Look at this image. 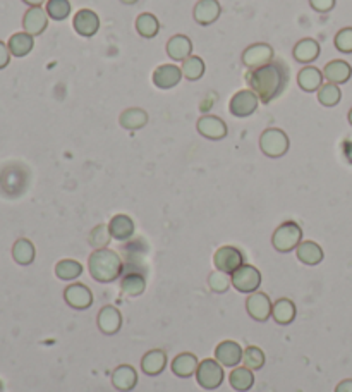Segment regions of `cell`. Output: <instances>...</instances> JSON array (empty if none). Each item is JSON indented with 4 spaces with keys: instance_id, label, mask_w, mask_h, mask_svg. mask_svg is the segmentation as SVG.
<instances>
[{
    "instance_id": "d590c367",
    "label": "cell",
    "mask_w": 352,
    "mask_h": 392,
    "mask_svg": "<svg viewBox=\"0 0 352 392\" xmlns=\"http://www.w3.org/2000/svg\"><path fill=\"white\" fill-rule=\"evenodd\" d=\"M205 69H207V65H205L203 58L198 56L188 57L181 65L182 76H184L186 79H189V81H198L200 78H203Z\"/></svg>"
},
{
    "instance_id": "484cf974",
    "label": "cell",
    "mask_w": 352,
    "mask_h": 392,
    "mask_svg": "<svg viewBox=\"0 0 352 392\" xmlns=\"http://www.w3.org/2000/svg\"><path fill=\"white\" fill-rule=\"evenodd\" d=\"M7 47L10 50V56L14 57H26L28 54H31L33 47H35V36L28 35L26 31L14 33L7 42Z\"/></svg>"
},
{
    "instance_id": "8d00e7d4",
    "label": "cell",
    "mask_w": 352,
    "mask_h": 392,
    "mask_svg": "<svg viewBox=\"0 0 352 392\" xmlns=\"http://www.w3.org/2000/svg\"><path fill=\"white\" fill-rule=\"evenodd\" d=\"M340 98H342V91H340L339 84L325 83L323 86L318 90V102H320L323 107H335L340 102Z\"/></svg>"
},
{
    "instance_id": "d4e9b609",
    "label": "cell",
    "mask_w": 352,
    "mask_h": 392,
    "mask_svg": "<svg viewBox=\"0 0 352 392\" xmlns=\"http://www.w3.org/2000/svg\"><path fill=\"white\" fill-rule=\"evenodd\" d=\"M165 366H167V354L162 350L148 351L141 360V370L150 377L160 375Z\"/></svg>"
},
{
    "instance_id": "ffe728a7",
    "label": "cell",
    "mask_w": 352,
    "mask_h": 392,
    "mask_svg": "<svg viewBox=\"0 0 352 392\" xmlns=\"http://www.w3.org/2000/svg\"><path fill=\"white\" fill-rule=\"evenodd\" d=\"M138 384V372L131 365H120L112 372V386L120 392L133 391Z\"/></svg>"
},
{
    "instance_id": "4316f807",
    "label": "cell",
    "mask_w": 352,
    "mask_h": 392,
    "mask_svg": "<svg viewBox=\"0 0 352 392\" xmlns=\"http://www.w3.org/2000/svg\"><path fill=\"white\" fill-rule=\"evenodd\" d=\"M198 365H200V361H198V358L194 354L181 353L174 358L170 366L174 375L181 377V379H189V377H193L196 373Z\"/></svg>"
},
{
    "instance_id": "277c9868",
    "label": "cell",
    "mask_w": 352,
    "mask_h": 392,
    "mask_svg": "<svg viewBox=\"0 0 352 392\" xmlns=\"http://www.w3.org/2000/svg\"><path fill=\"white\" fill-rule=\"evenodd\" d=\"M289 146H291V141H289L287 133L278 127H269L259 136V148L270 159L284 157L289 152Z\"/></svg>"
},
{
    "instance_id": "f1b7e54d",
    "label": "cell",
    "mask_w": 352,
    "mask_h": 392,
    "mask_svg": "<svg viewBox=\"0 0 352 392\" xmlns=\"http://www.w3.org/2000/svg\"><path fill=\"white\" fill-rule=\"evenodd\" d=\"M296 305L287 298H280L273 303L271 306V317L277 324L280 325H291L296 318Z\"/></svg>"
},
{
    "instance_id": "2e32d148",
    "label": "cell",
    "mask_w": 352,
    "mask_h": 392,
    "mask_svg": "<svg viewBox=\"0 0 352 392\" xmlns=\"http://www.w3.org/2000/svg\"><path fill=\"white\" fill-rule=\"evenodd\" d=\"M244 350L236 343V340H223L215 347V358L220 365L223 366H237L243 361Z\"/></svg>"
},
{
    "instance_id": "4dcf8cb0",
    "label": "cell",
    "mask_w": 352,
    "mask_h": 392,
    "mask_svg": "<svg viewBox=\"0 0 352 392\" xmlns=\"http://www.w3.org/2000/svg\"><path fill=\"white\" fill-rule=\"evenodd\" d=\"M296 251H298L299 262H303L304 265H310V267L321 263V260H323L325 256L320 244L314 243V241H303V243L296 248Z\"/></svg>"
},
{
    "instance_id": "7402d4cb",
    "label": "cell",
    "mask_w": 352,
    "mask_h": 392,
    "mask_svg": "<svg viewBox=\"0 0 352 392\" xmlns=\"http://www.w3.org/2000/svg\"><path fill=\"white\" fill-rule=\"evenodd\" d=\"M193 54V42H191L189 36L186 35H174L167 42V56L172 61L184 62L186 58L191 57Z\"/></svg>"
},
{
    "instance_id": "1f68e13d",
    "label": "cell",
    "mask_w": 352,
    "mask_h": 392,
    "mask_svg": "<svg viewBox=\"0 0 352 392\" xmlns=\"http://www.w3.org/2000/svg\"><path fill=\"white\" fill-rule=\"evenodd\" d=\"M35 256H36V250H35V244L31 241L26 240V237H21L14 243L13 246V258L14 262L19 263V265L26 267L31 265L35 262Z\"/></svg>"
},
{
    "instance_id": "e575fe53",
    "label": "cell",
    "mask_w": 352,
    "mask_h": 392,
    "mask_svg": "<svg viewBox=\"0 0 352 392\" xmlns=\"http://www.w3.org/2000/svg\"><path fill=\"white\" fill-rule=\"evenodd\" d=\"M83 265L76 260H61L55 265V276L61 281H76L83 274Z\"/></svg>"
},
{
    "instance_id": "7c38bea8",
    "label": "cell",
    "mask_w": 352,
    "mask_h": 392,
    "mask_svg": "<svg viewBox=\"0 0 352 392\" xmlns=\"http://www.w3.org/2000/svg\"><path fill=\"white\" fill-rule=\"evenodd\" d=\"M72 26H74L76 33L84 38H91L98 33L100 29V17L95 10L91 9H81L76 13L74 19H72Z\"/></svg>"
},
{
    "instance_id": "f6af8a7d",
    "label": "cell",
    "mask_w": 352,
    "mask_h": 392,
    "mask_svg": "<svg viewBox=\"0 0 352 392\" xmlns=\"http://www.w3.org/2000/svg\"><path fill=\"white\" fill-rule=\"evenodd\" d=\"M335 392H352V379L342 380V382L335 387Z\"/></svg>"
},
{
    "instance_id": "f546056e",
    "label": "cell",
    "mask_w": 352,
    "mask_h": 392,
    "mask_svg": "<svg viewBox=\"0 0 352 392\" xmlns=\"http://www.w3.org/2000/svg\"><path fill=\"white\" fill-rule=\"evenodd\" d=\"M119 123L120 126L127 131L141 130V127H145L146 124H148V113L139 107L126 109V111L120 113Z\"/></svg>"
},
{
    "instance_id": "b9f144b4",
    "label": "cell",
    "mask_w": 352,
    "mask_h": 392,
    "mask_svg": "<svg viewBox=\"0 0 352 392\" xmlns=\"http://www.w3.org/2000/svg\"><path fill=\"white\" fill-rule=\"evenodd\" d=\"M335 49L342 54H352V28L340 29L335 35Z\"/></svg>"
},
{
    "instance_id": "f35d334b",
    "label": "cell",
    "mask_w": 352,
    "mask_h": 392,
    "mask_svg": "<svg viewBox=\"0 0 352 392\" xmlns=\"http://www.w3.org/2000/svg\"><path fill=\"white\" fill-rule=\"evenodd\" d=\"M244 366L249 370H262L265 366V353L259 347L249 346L243 353Z\"/></svg>"
},
{
    "instance_id": "cb8c5ba5",
    "label": "cell",
    "mask_w": 352,
    "mask_h": 392,
    "mask_svg": "<svg viewBox=\"0 0 352 392\" xmlns=\"http://www.w3.org/2000/svg\"><path fill=\"white\" fill-rule=\"evenodd\" d=\"M320 43L313 38H304L301 42L296 43L294 47V58L301 64H311V62L317 61L320 57Z\"/></svg>"
},
{
    "instance_id": "681fc988",
    "label": "cell",
    "mask_w": 352,
    "mask_h": 392,
    "mask_svg": "<svg viewBox=\"0 0 352 392\" xmlns=\"http://www.w3.org/2000/svg\"><path fill=\"white\" fill-rule=\"evenodd\" d=\"M2 391H3V384L0 382V392H2Z\"/></svg>"
},
{
    "instance_id": "bcb514c9",
    "label": "cell",
    "mask_w": 352,
    "mask_h": 392,
    "mask_svg": "<svg viewBox=\"0 0 352 392\" xmlns=\"http://www.w3.org/2000/svg\"><path fill=\"white\" fill-rule=\"evenodd\" d=\"M24 3H28L29 7H42V3H45L47 0H23Z\"/></svg>"
},
{
    "instance_id": "ac0fdd59",
    "label": "cell",
    "mask_w": 352,
    "mask_h": 392,
    "mask_svg": "<svg viewBox=\"0 0 352 392\" xmlns=\"http://www.w3.org/2000/svg\"><path fill=\"white\" fill-rule=\"evenodd\" d=\"M182 79L181 68L174 64H162L155 69L153 72V83L160 90H170V88L177 86Z\"/></svg>"
},
{
    "instance_id": "5b68a950",
    "label": "cell",
    "mask_w": 352,
    "mask_h": 392,
    "mask_svg": "<svg viewBox=\"0 0 352 392\" xmlns=\"http://www.w3.org/2000/svg\"><path fill=\"white\" fill-rule=\"evenodd\" d=\"M196 380L203 389L215 391L222 386L223 382V368L217 360H203L198 365Z\"/></svg>"
},
{
    "instance_id": "4fadbf2b",
    "label": "cell",
    "mask_w": 352,
    "mask_h": 392,
    "mask_svg": "<svg viewBox=\"0 0 352 392\" xmlns=\"http://www.w3.org/2000/svg\"><path fill=\"white\" fill-rule=\"evenodd\" d=\"M198 133L201 134V136L208 138V140H223V138L227 136V133H229V130H227V124L223 123L222 119L217 116H203L198 119Z\"/></svg>"
},
{
    "instance_id": "9c48e42d",
    "label": "cell",
    "mask_w": 352,
    "mask_h": 392,
    "mask_svg": "<svg viewBox=\"0 0 352 392\" xmlns=\"http://www.w3.org/2000/svg\"><path fill=\"white\" fill-rule=\"evenodd\" d=\"M64 299L72 310H88L93 305V292L88 285L74 282L64 289Z\"/></svg>"
},
{
    "instance_id": "ba28073f",
    "label": "cell",
    "mask_w": 352,
    "mask_h": 392,
    "mask_svg": "<svg viewBox=\"0 0 352 392\" xmlns=\"http://www.w3.org/2000/svg\"><path fill=\"white\" fill-rule=\"evenodd\" d=\"M259 105V98L258 95L255 93L253 90H241L230 98L229 102V111L234 117H249L256 112Z\"/></svg>"
},
{
    "instance_id": "e0dca14e",
    "label": "cell",
    "mask_w": 352,
    "mask_h": 392,
    "mask_svg": "<svg viewBox=\"0 0 352 392\" xmlns=\"http://www.w3.org/2000/svg\"><path fill=\"white\" fill-rule=\"evenodd\" d=\"M49 26V14L42 7H29L23 17V28L28 35L38 36Z\"/></svg>"
},
{
    "instance_id": "5bb4252c",
    "label": "cell",
    "mask_w": 352,
    "mask_h": 392,
    "mask_svg": "<svg viewBox=\"0 0 352 392\" xmlns=\"http://www.w3.org/2000/svg\"><path fill=\"white\" fill-rule=\"evenodd\" d=\"M222 14L218 0H200L193 9V17L200 26H210Z\"/></svg>"
},
{
    "instance_id": "3957f363",
    "label": "cell",
    "mask_w": 352,
    "mask_h": 392,
    "mask_svg": "<svg viewBox=\"0 0 352 392\" xmlns=\"http://www.w3.org/2000/svg\"><path fill=\"white\" fill-rule=\"evenodd\" d=\"M303 243V229L298 222L287 221L280 224L275 229L273 236H271V244L277 251L289 253L299 246Z\"/></svg>"
},
{
    "instance_id": "d6986e66",
    "label": "cell",
    "mask_w": 352,
    "mask_h": 392,
    "mask_svg": "<svg viewBox=\"0 0 352 392\" xmlns=\"http://www.w3.org/2000/svg\"><path fill=\"white\" fill-rule=\"evenodd\" d=\"M97 324L105 336H113L122 327V315L115 306H104L98 313Z\"/></svg>"
},
{
    "instance_id": "7dc6e473",
    "label": "cell",
    "mask_w": 352,
    "mask_h": 392,
    "mask_svg": "<svg viewBox=\"0 0 352 392\" xmlns=\"http://www.w3.org/2000/svg\"><path fill=\"white\" fill-rule=\"evenodd\" d=\"M122 3H126V6H133V3L138 2V0H120Z\"/></svg>"
},
{
    "instance_id": "30bf717a",
    "label": "cell",
    "mask_w": 352,
    "mask_h": 392,
    "mask_svg": "<svg viewBox=\"0 0 352 392\" xmlns=\"http://www.w3.org/2000/svg\"><path fill=\"white\" fill-rule=\"evenodd\" d=\"M273 47L269 43H255V45H249L243 52V64L249 71L263 68V65L273 61Z\"/></svg>"
},
{
    "instance_id": "7a4b0ae2",
    "label": "cell",
    "mask_w": 352,
    "mask_h": 392,
    "mask_svg": "<svg viewBox=\"0 0 352 392\" xmlns=\"http://www.w3.org/2000/svg\"><path fill=\"white\" fill-rule=\"evenodd\" d=\"M88 269L91 277L102 284H109L119 279L124 272V262L117 251L109 248L95 250L88 258Z\"/></svg>"
},
{
    "instance_id": "52a82bcc",
    "label": "cell",
    "mask_w": 352,
    "mask_h": 392,
    "mask_svg": "<svg viewBox=\"0 0 352 392\" xmlns=\"http://www.w3.org/2000/svg\"><path fill=\"white\" fill-rule=\"evenodd\" d=\"M214 265L220 272L230 274V276H232L239 267L244 265L243 251L237 250L236 246L218 248L214 255Z\"/></svg>"
},
{
    "instance_id": "9a60e30c",
    "label": "cell",
    "mask_w": 352,
    "mask_h": 392,
    "mask_svg": "<svg viewBox=\"0 0 352 392\" xmlns=\"http://www.w3.org/2000/svg\"><path fill=\"white\" fill-rule=\"evenodd\" d=\"M109 230L112 240L120 241V243H126L131 237L134 236L136 226L134 221L126 214H117L110 219L109 222Z\"/></svg>"
},
{
    "instance_id": "603a6c76",
    "label": "cell",
    "mask_w": 352,
    "mask_h": 392,
    "mask_svg": "<svg viewBox=\"0 0 352 392\" xmlns=\"http://www.w3.org/2000/svg\"><path fill=\"white\" fill-rule=\"evenodd\" d=\"M298 84L301 90L307 91V93L318 91L323 86V71H320L314 65H306V68H303L299 71Z\"/></svg>"
},
{
    "instance_id": "8992f818",
    "label": "cell",
    "mask_w": 352,
    "mask_h": 392,
    "mask_svg": "<svg viewBox=\"0 0 352 392\" xmlns=\"http://www.w3.org/2000/svg\"><path fill=\"white\" fill-rule=\"evenodd\" d=\"M230 282H232V285L239 292L251 295V292H256V289L262 285V274H259V270L256 269V267L244 263L243 267H239V269L232 274Z\"/></svg>"
},
{
    "instance_id": "74e56055",
    "label": "cell",
    "mask_w": 352,
    "mask_h": 392,
    "mask_svg": "<svg viewBox=\"0 0 352 392\" xmlns=\"http://www.w3.org/2000/svg\"><path fill=\"white\" fill-rule=\"evenodd\" d=\"M45 10L50 19L64 21L71 14V2L69 0H47Z\"/></svg>"
},
{
    "instance_id": "7bdbcfd3",
    "label": "cell",
    "mask_w": 352,
    "mask_h": 392,
    "mask_svg": "<svg viewBox=\"0 0 352 392\" xmlns=\"http://www.w3.org/2000/svg\"><path fill=\"white\" fill-rule=\"evenodd\" d=\"M311 9H314L317 13L326 14L335 7V0H310Z\"/></svg>"
},
{
    "instance_id": "836d02e7",
    "label": "cell",
    "mask_w": 352,
    "mask_h": 392,
    "mask_svg": "<svg viewBox=\"0 0 352 392\" xmlns=\"http://www.w3.org/2000/svg\"><path fill=\"white\" fill-rule=\"evenodd\" d=\"M229 382L232 386V389L237 392H248L255 386V375H253V370L246 368V366H237L230 372Z\"/></svg>"
},
{
    "instance_id": "44dd1931",
    "label": "cell",
    "mask_w": 352,
    "mask_h": 392,
    "mask_svg": "<svg viewBox=\"0 0 352 392\" xmlns=\"http://www.w3.org/2000/svg\"><path fill=\"white\" fill-rule=\"evenodd\" d=\"M352 76V68L349 62L340 61V58H335V61H330L328 64L323 68V78L328 83L333 84H344L351 79Z\"/></svg>"
},
{
    "instance_id": "8fae6325",
    "label": "cell",
    "mask_w": 352,
    "mask_h": 392,
    "mask_svg": "<svg viewBox=\"0 0 352 392\" xmlns=\"http://www.w3.org/2000/svg\"><path fill=\"white\" fill-rule=\"evenodd\" d=\"M271 301L265 292H251L246 299V310L256 322H266L271 317Z\"/></svg>"
},
{
    "instance_id": "ee69618b",
    "label": "cell",
    "mask_w": 352,
    "mask_h": 392,
    "mask_svg": "<svg viewBox=\"0 0 352 392\" xmlns=\"http://www.w3.org/2000/svg\"><path fill=\"white\" fill-rule=\"evenodd\" d=\"M9 62H10L9 47H7V43H3L2 40H0V71L7 68V65H9Z\"/></svg>"
},
{
    "instance_id": "ab89813d",
    "label": "cell",
    "mask_w": 352,
    "mask_h": 392,
    "mask_svg": "<svg viewBox=\"0 0 352 392\" xmlns=\"http://www.w3.org/2000/svg\"><path fill=\"white\" fill-rule=\"evenodd\" d=\"M110 240H112V236H110L109 226H105V224L97 226L90 233V244L95 248V250H100V248H107L109 243H110Z\"/></svg>"
},
{
    "instance_id": "60d3db41",
    "label": "cell",
    "mask_w": 352,
    "mask_h": 392,
    "mask_svg": "<svg viewBox=\"0 0 352 392\" xmlns=\"http://www.w3.org/2000/svg\"><path fill=\"white\" fill-rule=\"evenodd\" d=\"M230 284H232V282L227 277V274L220 272V270H215V272H211L210 276H208V285H210L211 291L218 292V295L225 292L227 289L230 288Z\"/></svg>"
},
{
    "instance_id": "c3c4849f",
    "label": "cell",
    "mask_w": 352,
    "mask_h": 392,
    "mask_svg": "<svg viewBox=\"0 0 352 392\" xmlns=\"http://www.w3.org/2000/svg\"><path fill=\"white\" fill-rule=\"evenodd\" d=\"M349 123H351V126H352V109L349 111Z\"/></svg>"
},
{
    "instance_id": "6da1fadb",
    "label": "cell",
    "mask_w": 352,
    "mask_h": 392,
    "mask_svg": "<svg viewBox=\"0 0 352 392\" xmlns=\"http://www.w3.org/2000/svg\"><path fill=\"white\" fill-rule=\"evenodd\" d=\"M289 65L282 61H271L258 69H251L246 75L249 90L258 95L262 104H270L271 100L280 97L289 84Z\"/></svg>"
},
{
    "instance_id": "83f0119b",
    "label": "cell",
    "mask_w": 352,
    "mask_h": 392,
    "mask_svg": "<svg viewBox=\"0 0 352 392\" xmlns=\"http://www.w3.org/2000/svg\"><path fill=\"white\" fill-rule=\"evenodd\" d=\"M146 279L139 272H126L120 279V291L129 298H138L145 292Z\"/></svg>"
},
{
    "instance_id": "d6a6232c",
    "label": "cell",
    "mask_w": 352,
    "mask_h": 392,
    "mask_svg": "<svg viewBox=\"0 0 352 392\" xmlns=\"http://www.w3.org/2000/svg\"><path fill=\"white\" fill-rule=\"evenodd\" d=\"M136 31L139 36L150 40L155 38L160 31V23L157 19V16H153L152 13H143L136 17Z\"/></svg>"
}]
</instances>
